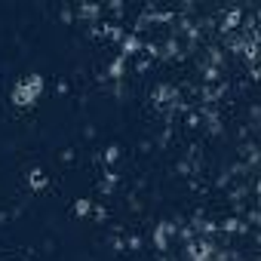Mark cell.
I'll list each match as a JSON object with an SVG mask.
<instances>
[{
  "mask_svg": "<svg viewBox=\"0 0 261 261\" xmlns=\"http://www.w3.org/2000/svg\"><path fill=\"white\" fill-rule=\"evenodd\" d=\"M40 89H43V80L34 74V77H28V80L16 83V92H13V98H16V105H31V101L40 95Z\"/></svg>",
  "mask_w": 261,
  "mask_h": 261,
  "instance_id": "cell-1",
  "label": "cell"
},
{
  "mask_svg": "<svg viewBox=\"0 0 261 261\" xmlns=\"http://www.w3.org/2000/svg\"><path fill=\"white\" fill-rule=\"evenodd\" d=\"M28 181H31V188H34V191H43V188H46V175H43L40 169H34V172L28 175Z\"/></svg>",
  "mask_w": 261,
  "mask_h": 261,
  "instance_id": "cell-2",
  "label": "cell"
},
{
  "mask_svg": "<svg viewBox=\"0 0 261 261\" xmlns=\"http://www.w3.org/2000/svg\"><path fill=\"white\" fill-rule=\"evenodd\" d=\"M191 255H194L197 261H209V255H206V243H194V246H191Z\"/></svg>",
  "mask_w": 261,
  "mask_h": 261,
  "instance_id": "cell-3",
  "label": "cell"
},
{
  "mask_svg": "<svg viewBox=\"0 0 261 261\" xmlns=\"http://www.w3.org/2000/svg\"><path fill=\"white\" fill-rule=\"evenodd\" d=\"M169 230H172L169 224H163V227H157V246H160V249L166 246V237H169Z\"/></svg>",
  "mask_w": 261,
  "mask_h": 261,
  "instance_id": "cell-4",
  "label": "cell"
},
{
  "mask_svg": "<svg viewBox=\"0 0 261 261\" xmlns=\"http://www.w3.org/2000/svg\"><path fill=\"white\" fill-rule=\"evenodd\" d=\"M169 101H172V89H160V92H157V105L163 108V105H169Z\"/></svg>",
  "mask_w": 261,
  "mask_h": 261,
  "instance_id": "cell-5",
  "label": "cell"
}]
</instances>
